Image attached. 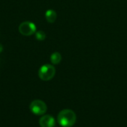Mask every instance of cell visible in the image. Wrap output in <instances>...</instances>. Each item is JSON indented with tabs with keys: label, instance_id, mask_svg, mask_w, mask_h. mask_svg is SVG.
<instances>
[{
	"label": "cell",
	"instance_id": "cell-5",
	"mask_svg": "<svg viewBox=\"0 0 127 127\" xmlns=\"http://www.w3.org/2000/svg\"><path fill=\"white\" fill-rule=\"evenodd\" d=\"M39 124L41 127H54L55 126V120L51 115H47L41 117Z\"/></svg>",
	"mask_w": 127,
	"mask_h": 127
},
{
	"label": "cell",
	"instance_id": "cell-4",
	"mask_svg": "<svg viewBox=\"0 0 127 127\" xmlns=\"http://www.w3.org/2000/svg\"><path fill=\"white\" fill-rule=\"evenodd\" d=\"M19 31L20 33L24 36H31L36 32V27L34 23L26 21L19 25Z\"/></svg>",
	"mask_w": 127,
	"mask_h": 127
},
{
	"label": "cell",
	"instance_id": "cell-9",
	"mask_svg": "<svg viewBox=\"0 0 127 127\" xmlns=\"http://www.w3.org/2000/svg\"><path fill=\"white\" fill-rule=\"evenodd\" d=\"M2 50H3V46L0 44V53L2 51Z\"/></svg>",
	"mask_w": 127,
	"mask_h": 127
},
{
	"label": "cell",
	"instance_id": "cell-3",
	"mask_svg": "<svg viewBox=\"0 0 127 127\" xmlns=\"http://www.w3.org/2000/svg\"><path fill=\"white\" fill-rule=\"evenodd\" d=\"M30 110L36 115H43L47 111V106L45 102L40 100H35L30 105Z\"/></svg>",
	"mask_w": 127,
	"mask_h": 127
},
{
	"label": "cell",
	"instance_id": "cell-7",
	"mask_svg": "<svg viewBox=\"0 0 127 127\" xmlns=\"http://www.w3.org/2000/svg\"><path fill=\"white\" fill-rule=\"evenodd\" d=\"M51 62L52 63V64L54 65H57L59 64L61 60H62V56L59 52H54L51 55Z\"/></svg>",
	"mask_w": 127,
	"mask_h": 127
},
{
	"label": "cell",
	"instance_id": "cell-8",
	"mask_svg": "<svg viewBox=\"0 0 127 127\" xmlns=\"http://www.w3.org/2000/svg\"><path fill=\"white\" fill-rule=\"evenodd\" d=\"M35 36L37 40L39 41H43L45 37H46V35H45V33L42 31H38L35 33Z\"/></svg>",
	"mask_w": 127,
	"mask_h": 127
},
{
	"label": "cell",
	"instance_id": "cell-6",
	"mask_svg": "<svg viewBox=\"0 0 127 127\" xmlns=\"http://www.w3.org/2000/svg\"><path fill=\"white\" fill-rule=\"evenodd\" d=\"M57 13L54 10L50 9L45 12V19L47 22L49 23H54L57 19Z\"/></svg>",
	"mask_w": 127,
	"mask_h": 127
},
{
	"label": "cell",
	"instance_id": "cell-1",
	"mask_svg": "<svg viewBox=\"0 0 127 127\" xmlns=\"http://www.w3.org/2000/svg\"><path fill=\"white\" fill-rule=\"evenodd\" d=\"M76 120V114L71 109H63L57 116V121L63 127H71L75 124Z\"/></svg>",
	"mask_w": 127,
	"mask_h": 127
},
{
	"label": "cell",
	"instance_id": "cell-2",
	"mask_svg": "<svg viewBox=\"0 0 127 127\" xmlns=\"http://www.w3.org/2000/svg\"><path fill=\"white\" fill-rule=\"evenodd\" d=\"M55 74H56L55 68L50 64L43 65L42 67H40L38 72L39 77L43 81H48L51 80L54 77Z\"/></svg>",
	"mask_w": 127,
	"mask_h": 127
}]
</instances>
